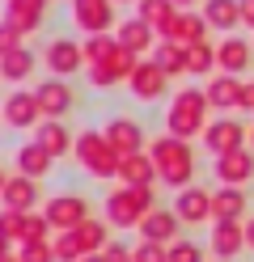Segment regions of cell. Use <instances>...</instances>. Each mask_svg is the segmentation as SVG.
<instances>
[{"label": "cell", "mask_w": 254, "mask_h": 262, "mask_svg": "<svg viewBox=\"0 0 254 262\" xmlns=\"http://www.w3.org/2000/svg\"><path fill=\"white\" fill-rule=\"evenodd\" d=\"M148 157H152V165H157V173H161L165 186H174V190L191 186V178H195V152H191V144H186V140L157 136V140L148 144Z\"/></svg>", "instance_id": "obj_1"}, {"label": "cell", "mask_w": 254, "mask_h": 262, "mask_svg": "<svg viewBox=\"0 0 254 262\" xmlns=\"http://www.w3.org/2000/svg\"><path fill=\"white\" fill-rule=\"evenodd\" d=\"M165 131L174 140H191L199 131H208V97L199 89H178L165 110Z\"/></svg>", "instance_id": "obj_2"}, {"label": "cell", "mask_w": 254, "mask_h": 262, "mask_svg": "<svg viewBox=\"0 0 254 262\" xmlns=\"http://www.w3.org/2000/svg\"><path fill=\"white\" fill-rule=\"evenodd\" d=\"M157 207L152 203V190L144 186H114L106 194V220L114 228H140V220Z\"/></svg>", "instance_id": "obj_3"}, {"label": "cell", "mask_w": 254, "mask_h": 262, "mask_svg": "<svg viewBox=\"0 0 254 262\" xmlns=\"http://www.w3.org/2000/svg\"><path fill=\"white\" fill-rule=\"evenodd\" d=\"M72 152H76V161H81L93 178H119V161H123V157L106 144L102 131H81V140L72 144Z\"/></svg>", "instance_id": "obj_4"}, {"label": "cell", "mask_w": 254, "mask_h": 262, "mask_svg": "<svg viewBox=\"0 0 254 262\" xmlns=\"http://www.w3.org/2000/svg\"><path fill=\"white\" fill-rule=\"evenodd\" d=\"M47 224L60 228V233H72V228H81L85 220H89V203L81 199V194H55V199L47 203Z\"/></svg>", "instance_id": "obj_5"}, {"label": "cell", "mask_w": 254, "mask_h": 262, "mask_svg": "<svg viewBox=\"0 0 254 262\" xmlns=\"http://www.w3.org/2000/svg\"><path fill=\"white\" fill-rule=\"evenodd\" d=\"M246 140H250V127H242L237 119H216L203 131V144H208V152H216V157H229L237 148H246Z\"/></svg>", "instance_id": "obj_6"}, {"label": "cell", "mask_w": 254, "mask_h": 262, "mask_svg": "<svg viewBox=\"0 0 254 262\" xmlns=\"http://www.w3.org/2000/svg\"><path fill=\"white\" fill-rule=\"evenodd\" d=\"M72 21L85 34H106L114 21V0H72Z\"/></svg>", "instance_id": "obj_7"}, {"label": "cell", "mask_w": 254, "mask_h": 262, "mask_svg": "<svg viewBox=\"0 0 254 262\" xmlns=\"http://www.w3.org/2000/svg\"><path fill=\"white\" fill-rule=\"evenodd\" d=\"M0 119H5L9 127L26 131V127H38L43 123V110H38V97H34V89H17L13 97H5V110H0Z\"/></svg>", "instance_id": "obj_8"}, {"label": "cell", "mask_w": 254, "mask_h": 262, "mask_svg": "<svg viewBox=\"0 0 254 262\" xmlns=\"http://www.w3.org/2000/svg\"><path fill=\"white\" fill-rule=\"evenodd\" d=\"M102 136H106V144H110L119 157H135V152H144V127L135 123V119H110Z\"/></svg>", "instance_id": "obj_9"}, {"label": "cell", "mask_w": 254, "mask_h": 262, "mask_svg": "<svg viewBox=\"0 0 254 262\" xmlns=\"http://www.w3.org/2000/svg\"><path fill=\"white\" fill-rule=\"evenodd\" d=\"M174 216H178L182 224H203V220H212V190H203V186H186V190H178Z\"/></svg>", "instance_id": "obj_10"}, {"label": "cell", "mask_w": 254, "mask_h": 262, "mask_svg": "<svg viewBox=\"0 0 254 262\" xmlns=\"http://www.w3.org/2000/svg\"><path fill=\"white\" fill-rule=\"evenodd\" d=\"M0 203H5V211H17V216H30L34 203H38V182L34 178H22V173H13L5 190H0Z\"/></svg>", "instance_id": "obj_11"}, {"label": "cell", "mask_w": 254, "mask_h": 262, "mask_svg": "<svg viewBox=\"0 0 254 262\" xmlns=\"http://www.w3.org/2000/svg\"><path fill=\"white\" fill-rule=\"evenodd\" d=\"M250 59H254V42L237 38V34H229L225 42L216 47V68L225 72V76H242L250 68Z\"/></svg>", "instance_id": "obj_12"}, {"label": "cell", "mask_w": 254, "mask_h": 262, "mask_svg": "<svg viewBox=\"0 0 254 262\" xmlns=\"http://www.w3.org/2000/svg\"><path fill=\"white\" fill-rule=\"evenodd\" d=\"M178 228H182V220L174 216V207H152L148 216L140 220V237L144 241H157V245H174L178 241Z\"/></svg>", "instance_id": "obj_13"}, {"label": "cell", "mask_w": 254, "mask_h": 262, "mask_svg": "<svg viewBox=\"0 0 254 262\" xmlns=\"http://www.w3.org/2000/svg\"><path fill=\"white\" fill-rule=\"evenodd\" d=\"M34 97H38V110H43V119H55V123H60V114H68V110H72V89H68L60 76L43 80V85L34 89Z\"/></svg>", "instance_id": "obj_14"}, {"label": "cell", "mask_w": 254, "mask_h": 262, "mask_svg": "<svg viewBox=\"0 0 254 262\" xmlns=\"http://www.w3.org/2000/svg\"><path fill=\"white\" fill-rule=\"evenodd\" d=\"M127 85H131V93L140 97V102H157V97L165 93V85H169V76L152 59H144V63H135V72H131Z\"/></svg>", "instance_id": "obj_15"}, {"label": "cell", "mask_w": 254, "mask_h": 262, "mask_svg": "<svg viewBox=\"0 0 254 262\" xmlns=\"http://www.w3.org/2000/svg\"><path fill=\"white\" fill-rule=\"evenodd\" d=\"M114 42L123 47V51H131L135 59H140V55H152V47H157V34H152V30H148L140 17H127L123 26L114 30Z\"/></svg>", "instance_id": "obj_16"}, {"label": "cell", "mask_w": 254, "mask_h": 262, "mask_svg": "<svg viewBox=\"0 0 254 262\" xmlns=\"http://www.w3.org/2000/svg\"><path fill=\"white\" fill-rule=\"evenodd\" d=\"M216 178L225 186H246L254 178V152L250 148H237L229 157H216Z\"/></svg>", "instance_id": "obj_17"}, {"label": "cell", "mask_w": 254, "mask_h": 262, "mask_svg": "<svg viewBox=\"0 0 254 262\" xmlns=\"http://www.w3.org/2000/svg\"><path fill=\"white\" fill-rule=\"evenodd\" d=\"M246 250V224L242 220H225V224H216L212 228V254L220 262H229Z\"/></svg>", "instance_id": "obj_18"}, {"label": "cell", "mask_w": 254, "mask_h": 262, "mask_svg": "<svg viewBox=\"0 0 254 262\" xmlns=\"http://www.w3.org/2000/svg\"><path fill=\"white\" fill-rule=\"evenodd\" d=\"M203 30H208V21H203V13H178L174 21H169V30H165V42H174V47H195V42H203Z\"/></svg>", "instance_id": "obj_19"}, {"label": "cell", "mask_w": 254, "mask_h": 262, "mask_svg": "<svg viewBox=\"0 0 254 262\" xmlns=\"http://www.w3.org/2000/svg\"><path fill=\"white\" fill-rule=\"evenodd\" d=\"M81 63H85V55H81V42H72V38H55V42L47 47V68L55 72L60 80H64V76H72V72L81 68Z\"/></svg>", "instance_id": "obj_20"}, {"label": "cell", "mask_w": 254, "mask_h": 262, "mask_svg": "<svg viewBox=\"0 0 254 262\" xmlns=\"http://www.w3.org/2000/svg\"><path fill=\"white\" fill-rule=\"evenodd\" d=\"M43 9H47V0H5V21L17 34H30V30H38Z\"/></svg>", "instance_id": "obj_21"}, {"label": "cell", "mask_w": 254, "mask_h": 262, "mask_svg": "<svg viewBox=\"0 0 254 262\" xmlns=\"http://www.w3.org/2000/svg\"><path fill=\"white\" fill-rule=\"evenodd\" d=\"M119 178H123V186H144L152 190V182H157V165H152V157L148 152H135V157H123L119 161Z\"/></svg>", "instance_id": "obj_22"}, {"label": "cell", "mask_w": 254, "mask_h": 262, "mask_svg": "<svg viewBox=\"0 0 254 262\" xmlns=\"http://www.w3.org/2000/svg\"><path fill=\"white\" fill-rule=\"evenodd\" d=\"M242 80L237 76H212L208 80V89H203V97H208V106H216V110H233V106H242Z\"/></svg>", "instance_id": "obj_23"}, {"label": "cell", "mask_w": 254, "mask_h": 262, "mask_svg": "<svg viewBox=\"0 0 254 262\" xmlns=\"http://www.w3.org/2000/svg\"><path fill=\"white\" fill-rule=\"evenodd\" d=\"M51 165H55V157H51L47 148H38L34 140L17 148V173H22V178H34V182H38V178L51 173Z\"/></svg>", "instance_id": "obj_24"}, {"label": "cell", "mask_w": 254, "mask_h": 262, "mask_svg": "<svg viewBox=\"0 0 254 262\" xmlns=\"http://www.w3.org/2000/svg\"><path fill=\"white\" fill-rule=\"evenodd\" d=\"M242 211H246V190H242V186H220V190L212 194V220H216V224L242 220Z\"/></svg>", "instance_id": "obj_25"}, {"label": "cell", "mask_w": 254, "mask_h": 262, "mask_svg": "<svg viewBox=\"0 0 254 262\" xmlns=\"http://www.w3.org/2000/svg\"><path fill=\"white\" fill-rule=\"evenodd\" d=\"M34 144H38V148H47L51 157H64V152H72V136H68V131L55 123V119H43L38 123V131H34Z\"/></svg>", "instance_id": "obj_26"}, {"label": "cell", "mask_w": 254, "mask_h": 262, "mask_svg": "<svg viewBox=\"0 0 254 262\" xmlns=\"http://www.w3.org/2000/svg\"><path fill=\"white\" fill-rule=\"evenodd\" d=\"M203 21L212 30H233L242 21V0H203Z\"/></svg>", "instance_id": "obj_27"}, {"label": "cell", "mask_w": 254, "mask_h": 262, "mask_svg": "<svg viewBox=\"0 0 254 262\" xmlns=\"http://www.w3.org/2000/svg\"><path fill=\"white\" fill-rule=\"evenodd\" d=\"M152 34H165L169 21L178 17V9H174V0H140V13H135Z\"/></svg>", "instance_id": "obj_28"}, {"label": "cell", "mask_w": 254, "mask_h": 262, "mask_svg": "<svg viewBox=\"0 0 254 262\" xmlns=\"http://www.w3.org/2000/svg\"><path fill=\"white\" fill-rule=\"evenodd\" d=\"M152 63H157V68L165 72V76H178V72H186V51H182V47H174V42H157V47H152V55H148Z\"/></svg>", "instance_id": "obj_29"}, {"label": "cell", "mask_w": 254, "mask_h": 262, "mask_svg": "<svg viewBox=\"0 0 254 262\" xmlns=\"http://www.w3.org/2000/svg\"><path fill=\"white\" fill-rule=\"evenodd\" d=\"M114 51H119L114 34H93V38H85V42H81V55H85V63H89V68H97V63H106V59H110Z\"/></svg>", "instance_id": "obj_30"}, {"label": "cell", "mask_w": 254, "mask_h": 262, "mask_svg": "<svg viewBox=\"0 0 254 262\" xmlns=\"http://www.w3.org/2000/svg\"><path fill=\"white\" fill-rule=\"evenodd\" d=\"M72 233H76V241H81V250H85V254H102V250L110 245L106 224H102V220H85L81 228H72Z\"/></svg>", "instance_id": "obj_31"}, {"label": "cell", "mask_w": 254, "mask_h": 262, "mask_svg": "<svg viewBox=\"0 0 254 262\" xmlns=\"http://www.w3.org/2000/svg\"><path fill=\"white\" fill-rule=\"evenodd\" d=\"M216 68V47L203 38V42H195V47H186V72H195V76H203V72H212Z\"/></svg>", "instance_id": "obj_32"}, {"label": "cell", "mask_w": 254, "mask_h": 262, "mask_svg": "<svg viewBox=\"0 0 254 262\" xmlns=\"http://www.w3.org/2000/svg\"><path fill=\"white\" fill-rule=\"evenodd\" d=\"M34 72V55L26 51V47H22V51H13V55H5V59H0V76H5V80H26Z\"/></svg>", "instance_id": "obj_33"}, {"label": "cell", "mask_w": 254, "mask_h": 262, "mask_svg": "<svg viewBox=\"0 0 254 262\" xmlns=\"http://www.w3.org/2000/svg\"><path fill=\"white\" fill-rule=\"evenodd\" d=\"M47 216H38V211H30L26 216V224H22V237H17V245H38V241H47Z\"/></svg>", "instance_id": "obj_34"}, {"label": "cell", "mask_w": 254, "mask_h": 262, "mask_svg": "<svg viewBox=\"0 0 254 262\" xmlns=\"http://www.w3.org/2000/svg\"><path fill=\"white\" fill-rule=\"evenodd\" d=\"M51 250H55V262H81V258H85L76 233H60L55 241H51Z\"/></svg>", "instance_id": "obj_35"}, {"label": "cell", "mask_w": 254, "mask_h": 262, "mask_svg": "<svg viewBox=\"0 0 254 262\" xmlns=\"http://www.w3.org/2000/svg\"><path fill=\"white\" fill-rule=\"evenodd\" d=\"M131 262H169V245H157V241H140L131 250Z\"/></svg>", "instance_id": "obj_36"}, {"label": "cell", "mask_w": 254, "mask_h": 262, "mask_svg": "<svg viewBox=\"0 0 254 262\" xmlns=\"http://www.w3.org/2000/svg\"><path fill=\"white\" fill-rule=\"evenodd\" d=\"M169 262H203V250L195 241H186V237H178L174 245H169Z\"/></svg>", "instance_id": "obj_37"}, {"label": "cell", "mask_w": 254, "mask_h": 262, "mask_svg": "<svg viewBox=\"0 0 254 262\" xmlns=\"http://www.w3.org/2000/svg\"><path fill=\"white\" fill-rule=\"evenodd\" d=\"M17 258H22V262H55V250H51L47 241H38V245H22Z\"/></svg>", "instance_id": "obj_38"}, {"label": "cell", "mask_w": 254, "mask_h": 262, "mask_svg": "<svg viewBox=\"0 0 254 262\" xmlns=\"http://www.w3.org/2000/svg\"><path fill=\"white\" fill-rule=\"evenodd\" d=\"M22 38H26V34H17L9 21H0V59L13 55V51H22Z\"/></svg>", "instance_id": "obj_39"}, {"label": "cell", "mask_w": 254, "mask_h": 262, "mask_svg": "<svg viewBox=\"0 0 254 262\" xmlns=\"http://www.w3.org/2000/svg\"><path fill=\"white\" fill-rule=\"evenodd\" d=\"M22 224H26V216H17V211H0V237H5V241L22 237Z\"/></svg>", "instance_id": "obj_40"}, {"label": "cell", "mask_w": 254, "mask_h": 262, "mask_svg": "<svg viewBox=\"0 0 254 262\" xmlns=\"http://www.w3.org/2000/svg\"><path fill=\"white\" fill-rule=\"evenodd\" d=\"M102 258H106V262H131V250H127V245H119V241H110L106 250H102Z\"/></svg>", "instance_id": "obj_41"}, {"label": "cell", "mask_w": 254, "mask_h": 262, "mask_svg": "<svg viewBox=\"0 0 254 262\" xmlns=\"http://www.w3.org/2000/svg\"><path fill=\"white\" fill-rule=\"evenodd\" d=\"M242 110H254V80H246V89H242Z\"/></svg>", "instance_id": "obj_42"}, {"label": "cell", "mask_w": 254, "mask_h": 262, "mask_svg": "<svg viewBox=\"0 0 254 262\" xmlns=\"http://www.w3.org/2000/svg\"><path fill=\"white\" fill-rule=\"evenodd\" d=\"M242 21L254 30V0H242Z\"/></svg>", "instance_id": "obj_43"}, {"label": "cell", "mask_w": 254, "mask_h": 262, "mask_svg": "<svg viewBox=\"0 0 254 262\" xmlns=\"http://www.w3.org/2000/svg\"><path fill=\"white\" fill-rule=\"evenodd\" d=\"M246 245H250V250H254V216L246 220Z\"/></svg>", "instance_id": "obj_44"}, {"label": "cell", "mask_w": 254, "mask_h": 262, "mask_svg": "<svg viewBox=\"0 0 254 262\" xmlns=\"http://www.w3.org/2000/svg\"><path fill=\"white\" fill-rule=\"evenodd\" d=\"M5 258H13V254H9V241L0 237V262H5Z\"/></svg>", "instance_id": "obj_45"}, {"label": "cell", "mask_w": 254, "mask_h": 262, "mask_svg": "<svg viewBox=\"0 0 254 262\" xmlns=\"http://www.w3.org/2000/svg\"><path fill=\"white\" fill-rule=\"evenodd\" d=\"M81 262H106V258H102V254H85Z\"/></svg>", "instance_id": "obj_46"}, {"label": "cell", "mask_w": 254, "mask_h": 262, "mask_svg": "<svg viewBox=\"0 0 254 262\" xmlns=\"http://www.w3.org/2000/svg\"><path fill=\"white\" fill-rule=\"evenodd\" d=\"M186 5H195V0H174V9H182V13H186Z\"/></svg>", "instance_id": "obj_47"}, {"label": "cell", "mask_w": 254, "mask_h": 262, "mask_svg": "<svg viewBox=\"0 0 254 262\" xmlns=\"http://www.w3.org/2000/svg\"><path fill=\"white\" fill-rule=\"evenodd\" d=\"M5 182H9V173H5V169H0V190H5Z\"/></svg>", "instance_id": "obj_48"}, {"label": "cell", "mask_w": 254, "mask_h": 262, "mask_svg": "<svg viewBox=\"0 0 254 262\" xmlns=\"http://www.w3.org/2000/svg\"><path fill=\"white\" fill-rule=\"evenodd\" d=\"M250 152H254V127H250Z\"/></svg>", "instance_id": "obj_49"}, {"label": "cell", "mask_w": 254, "mask_h": 262, "mask_svg": "<svg viewBox=\"0 0 254 262\" xmlns=\"http://www.w3.org/2000/svg\"><path fill=\"white\" fill-rule=\"evenodd\" d=\"M5 262H22V258H17V254H13V258H5Z\"/></svg>", "instance_id": "obj_50"}, {"label": "cell", "mask_w": 254, "mask_h": 262, "mask_svg": "<svg viewBox=\"0 0 254 262\" xmlns=\"http://www.w3.org/2000/svg\"><path fill=\"white\" fill-rule=\"evenodd\" d=\"M135 5H140V0H135Z\"/></svg>", "instance_id": "obj_51"}, {"label": "cell", "mask_w": 254, "mask_h": 262, "mask_svg": "<svg viewBox=\"0 0 254 262\" xmlns=\"http://www.w3.org/2000/svg\"><path fill=\"white\" fill-rule=\"evenodd\" d=\"M0 80H5V76H0Z\"/></svg>", "instance_id": "obj_52"}]
</instances>
